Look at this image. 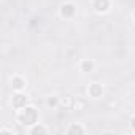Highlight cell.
Listing matches in <instances>:
<instances>
[{
	"label": "cell",
	"mask_w": 135,
	"mask_h": 135,
	"mask_svg": "<svg viewBox=\"0 0 135 135\" xmlns=\"http://www.w3.org/2000/svg\"><path fill=\"white\" fill-rule=\"evenodd\" d=\"M16 121L21 124V126H26V127H32L33 124L38 122V111L33 105H26L22 108L18 110V114H16Z\"/></svg>",
	"instance_id": "obj_1"
},
{
	"label": "cell",
	"mask_w": 135,
	"mask_h": 135,
	"mask_svg": "<svg viewBox=\"0 0 135 135\" xmlns=\"http://www.w3.org/2000/svg\"><path fill=\"white\" fill-rule=\"evenodd\" d=\"M59 13H60V16H62L64 19H72V18L76 15V5L72 3V2H65V3L60 5Z\"/></svg>",
	"instance_id": "obj_2"
},
{
	"label": "cell",
	"mask_w": 135,
	"mask_h": 135,
	"mask_svg": "<svg viewBox=\"0 0 135 135\" xmlns=\"http://www.w3.org/2000/svg\"><path fill=\"white\" fill-rule=\"evenodd\" d=\"M10 88H11L13 91L19 92V91H22V89L26 88V80H24L21 75H13V76L10 78Z\"/></svg>",
	"instance_id": "obj_3"
},
{
	"label": "cell",
	"mask_w": 135,
	"mask_h": 135,
	"mask_svg": "<svg viewBox=\"0 0 135 135\" xmlns=\"http://www.w3.org/2000/svg\"><path fill=\"white\" fill-rule=\"evenodd\" d=\"M111 7V2L110 0H92V8L95 13H107Z\"/></svg>",
	"instance_id": "obj_4"
},
{
	"label": "cell",
	"mask_w": 135,
	"mask_h": 135,
	"mask_svg": "<svg viewBox=\"0 0 135 135\" xmlns=\"http://www.w3.org/2000/svg\"><path fill=\"white\" fill-rule=\"evenodd\" d=\"M27 95L26 94H22L21 91L19 92H16L15 95H13V100H11V103H13V108H16V110H19V108H22V107H26L27 105Z\"/></svg>",
	"instance_id": "obj_5"
},
{
	"label": "cell",
	"mask_w": 135,
	"mask_h": 135,
	"mask_svg": "<svg viewBox=\"0 0 135 135\" xmlns=\"http://www.w3.org/2000/svg\"><path fill=\"white\" fill-rule=\"evenodd\" d=\"M88 94H89V97H92V99H99V97H102V94H103V86H102L100 83H92V84H89V88H88Z\"/></svg>",
	"instance_id": "obj_6"
},
{
	"label": "cell",
	"mask_w": 135,
	"mask_h": 135,
	"mask_svg": "<svg viewBox=\"0 0 135 135\" xmlns=\"http://www.w3.org/2000/svg\"><path fill=\"white\" fill-rule=\"evenodd\" d=\"M67 133H70V135H83V133H86V129L81 126V124H78V122H73V124H70L69 126V129H67Z\"/></svg>",
	"instance_id": "obj_7"
},
{
	"label": "cell",
	"mask_w": 135,
	"mask_h": 135,
	"mask_svg": "<svg viewBox=\"0 0 135 135\" xmlns=\"http://www.w3.org/2000/svg\"><path fill=\"white\" fill-rule=\"evenodd\" d=\"M94 62L91 60V59H84V60H81V64H80V70L83 72V73H91V72H94Z\"/></svg>",
	"instance_id": "obj_8"
},
{
	"label": "cell",
	"mask_w": 135,
	"mask_h": 135,
	"mask_svg": "<svg viewBox=\"0 0 135 135\" xmlns=\"http://www.w3.org/2000/svg\"><path fill=\"white\" fill-rule=\"evenodd\" d=\"M49 130H48V127H45V126H41V124H33L30 129H29V133L30 135H43V133H48Z\"/></svg>",
	"instance_id": "obj_9"
},
{
	"label": "cell",
	"mask_w": 135,
	"mask_h": 135,
	"mask_svg": "<svg viewBox=\"0 0 135 135\" xmlns=\"http://www.w3.org/2000/svg\"><path fill=\"white\" fill-rule=\"evenodd\" d=\"M46 105L51 107V108H56V107L59 105V97H56V95H49V97L46 99Z\"/></svg>",
	"instance_id": "obj_10"
},
{
	"label": "cell",
	"mask_w": 135,
	"mask_h": 135,
	"mask_svg": "<svg viewBox=\"0 0 135 135\" xmlns=\"http://www.w3.org/2000/svg\"><path fill=\"white\" fill-rule=\"evenodd\" d=\"M130 127H132V130L135 132V116H132V119H130Z\"/></svg>",
	"instance_id": "obj_11"
},
{
	"label": "cell",
	"mask_w": 135,
	"mask_h": 135,
	"mask_svg": "<svg viewBox=\"0 0 135 135\" xmlns=\"http://www.w3.org/2000/svg\"><path fill=\"white\" fill-rule=\"evenodd\" d=\"M132 19H133V22H135V10H133V13H132Z\"/></svg>",
	"instance_id": "obj_12"
}]
</instances>
